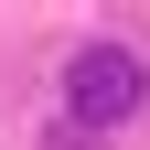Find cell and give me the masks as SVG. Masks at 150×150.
Segmentation results:
<instances>
[{
	"label": "cell",
	"mask_w": 150,
	"mask_h": 150,
	"mask_svg": "<svg viewBox=\"0 0 150 150\" xmlns=\"http://www.w3.org/2000/svg\"><path fill=\"white\" fill-rule=\"evenodd\" d=\"M139 97H150V64H139L129 43H86V54L64 64V107H75L86 129H107V118H129Z\"/></svg>",
	"instance_id": "obj_1"
}]
</instances>
